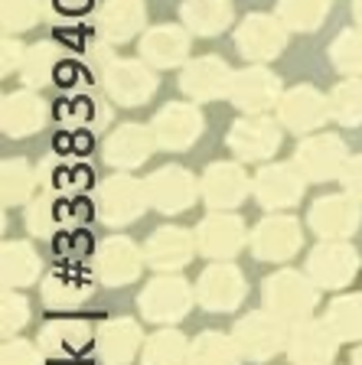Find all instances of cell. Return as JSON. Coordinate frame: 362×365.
<instances>
[{"label":"cell","instance_id":"6da1fadb","mask_svg":"<svg viewBox=\"0 0 362 365\" xmlns=\"http://www.w3.org/2000/svg\"><path fill=\"white\" fill-rule=\"evenodd\" d=\"M144 205H147V186L131 176L105 180L99 186V199H95V209L108 225H124V222L137 219Z\"/></svg>","mask_w":362,"mask_h":365},{"label":"cell","instance_id":"7a4b0ae2","mask_svg":"<svg viewBox=\"0 0 362 365\" xmlns=\"http://www.w3.org/2000/svg\"><path fill=\"white\" fill-rule=\"evenodd\" d=\"M264 300L278 319H303L317 304V294L301 274L281 271L264 281Z\"/></svg>","mask_w":362,"mask_h":365},{"label":"cell","instance_id":"3957f363","mask_svg":"<svg viewBox=\"0 0 362 365\" xmlns=\"http://www.w3.org/2000/svg\"><path fill=\"white\" fill-rule=\"evenodd\" d=\"M154 88H157V78H154V72L144 66V62H131V59L108 62L105 91L111 101H118V105H124V108H134L151 98Z\"/></svg>","mask_w":362,"mask_h":365},{"label":"cell","instance_id":"277c9868","mask_svg":"<svg viewBox=\"0 0 362 365\" xmlns=\"http://www.w3.org/2000/svg\"><path fill=\"white\" fill-rule=\"evenodd\" d=\"M326 118H330V101L310 85H297V88L284 91L278 101V121L297 134L323 128Z\"/></svg>","mask_w":362,"mask_h":365},{"label":"cell","instance_id":"5b68a950","mask_svg":"<svg viewBox=\"0 0 362 365\" xmlns=\"http://www.w3.org/2000/svg\"><path fill=\"white\" fill-rule=\"evenodd\" d=\"M147 202L157 209V212H183L196 202V180L186 173L183 167H164L154 176H147Z\"/></svg>","mask_w":362,"mask_h":365},{"label":"cell","instance_id":"8992f818","mask_svg":"<svg viewBox=\"0 0 362 365\" xmlns=\"http://www.w3.org/2000/svg\"><path fill=\"white\" fill-rule=\"evenodd\" d=\"M235 43H238L245 59H255V62L274 59V56H281V49H284V43H287L284 23L268 14H251V16H245V23L235 30Z\"/></svg>","mask_w":362,"mask_h":365},{"label":"cell","instance_id":"52a82bcc","mask_svg":"<svg viewBox=\"0 0 362 365\" xmlns=\"http://www.w3.org/2000/svg\"><path fill=\"white\" fill-rule=\"evenodd\" d=\"M294 163L303 170L307 180H330L346 167V147L336 134H313L297 147Z\"/></svg>","mask_w":362,"mask_h":365},{"label":"cell","instance_id":"ba28073f","mask_svg":"<svg viewBox=\"0 0 362 365\" xmlns=\"http://www.w3.org/2000/svg\"><path fill=\"white\" fill-rule=\"evenodd\" d=\"M303 186H307V176L303 170L291 167V163H274V167H264L255 176V196L261 199L268 209H287L303 196Z\"/></svg>","mask_w":362,"mask_h":365},{"label":"cell","instance_id":"9c48e42d","mask_svg":"<svg viewBox=\"0 0 362 365\" xmlns=\"http://www.w3.org/2000/svg\"><path fill=\"white\" fill-rule=\"evenodd\" d=\"M281 91V82L268 72V68H245V72H235L232 85H228V98L235 101V108L248 114H261L274 105Z\"/></svg>","mask_w":362,"mask_h":365},{"label":"cell","instance_id":"30bf717a","mask_svg":"<svg viewBox=\"0 0 362 365\" xmlns=\"http://www.w3.org/2000/svg\"><path fill=\"white\" fill-rule=\"evenodd\" d=\"M196 294L180 277H160L141 294V310L147 319H180L193 307Z\"/></svg>","mask_w":362,"mask_h":365},{"label":"cell","instance_id":"8fae6325","mask_svg":"<svg viewBox=\"0 0 362 365\" xmlns=\"http://www.w3.org/2000/svg\"><path fill=\"white\" fill-rule=\"evenodd\" d=\"M228 147L241 160H264L281 147V128L268 118H261V114H251V118H245L232 128Z\"/></svg>","mask_w":362,"mask_h":365},{"label":"cell","instance_id":"7c38bea8","mask_svg":"<svg viewBox=\"0 0 362 365\" xmlns=\"http://www.w3.org/2000/svg\"><path fill=\"white\" fill-rule=\"evenodd\" d=\"M232 68L226 66L216 56H203V59L189 62L180 76V88L186 91L189 98L196 101H209L219 98V95H228V85H232Z\"/></svg>","mask_w":362,"mask_h":365},{"label":"cell","instance_id":"4fadbf2b","mask_svg":"<svg viewBox=\"0 0 362 365\" xmlns=\"http://www.w3.org/2000/svg\"><path fill=\"white\" fill-rule=\"evenodd\" d=\"M154 137L157 144L170 147V150H183L203 134V114L193 105H166L164 111L154 118Z\"/></svg>","mask_w":362,"mask_h":365},{"label":"cell","instance_id":"5bb4252c","mask_svg":"<svg viewBox=\"0 0 362 365\" xmlns=\"http://www.w3.org/2000/svg\"><path fill=\"white\" fill-rule=\"evenodd\" d=\"M235 346H238L245 356L251 359H268L284 346V329H281V319L264 317V313H251L248 319H241L235 327Z\"/></svg>","mask_w":362,"mask_h":365},{"label":"cell","instance_id":"9a60e30c","mask_svg":"<svg viewBox=\"0 0 362 365\" xmlns=\"http://www.w3.org/2000/svg\"><path fill=\"white\" fill-rule=\"evenodd\" d=\"M356 271H359V255L340 242L320 245V248L310 255V274H313L323 287H346L356 277Z\"/></svg>","mask_w":362,"mask_h":365},{"label":"cell","instance_id":"2e32d148","mask_svg":"<svg viewBox=\"0 0 362 365\" xmlns=\"http://www.w3.org/2000/svg\"><path fill=\"white\" fill-rule=\"evenodd\" d=\"M154 128L144 124H121L111 137L105 140V160L111 167H137L151 157L154 150Z\"/></svg>","mask_w":362,"mask_h":365},{"label":"cell","instance_id":"e0dca14e","mask_svg":"<svg viewBox=\"0 0 362 365\" xmlns=\"http://www.w3.org/2000/svg\"><path fill=\"white\" fill-rule=\"evenodd\" d=\"M301 245V225L287 215H274V219H264L261 225L255 228V238H251V251L258 258H291Z\"/></svg>","mask_w":362,"mask_h":365},{"label":"cell","instance_id":"ac0fdd59","mask_svg":"<svg viewBox=\"0 0 362 365\" xmlns=\"http://www.w3.org/2000/svg\"><path fill=\"white\" fill-rule=\"evenodd\" d=\"M241 294H245V287H241L238 271L232 264H226V261L212 264L196 287V300L203 307H209V310H232L241 300Z\"/></svg>","mask_w":362,"mask_h":365},{"label":"cell","instance_id":"d6986e66","mask_svg":"<svg viewBox=\"0 0 362 365\" xmlns=\"http://www.w3.org/2000/svg\"><path fill=\"white\" fill-rule=\"evenodd\" d=\"M144 4L141 0H105L99 10V33L108 43H128L144 30Z\"/></svg>","mask_w":362,"mask_h":365},{"label":"cell","instance_id":"ffe728a7","mask_svg":"<svg viewBox=\"0 0 362 365\" xmlns=\"http://www.w3.org/2000/svg\"><path fill=\"white\" fill-rule=\"evenodd\" d=\"M91 346V329L82 319H56L39 336V352L49 359H76Z\"/></svg>","mask_w":362,"mask_h":365},{"label":"cell","instance_id":"44dd1931","mask_svg":"<svg viewBox=\"0 0 362 365\" xmlns=\"http://www.w3.org/2000/svg\"><path fill=\"white\" fill-rule=\"evenodd\" d=\"M245 245V228L235 215L226 212H216L199 225V235H196V248L209 258H228L235 251Z\"/></svg>","mask_w":362,"mask_h":365},{"label":"cell","instance_id":"7402d4cb","mask_svg":"<svg viewBox=\"0 0 362 365\" xmlns=\"http://www.w3.org/2000/svg\"><path fill=\"white\" fill-rule=\"evenodd\" d=\"M203 196L212 209H232L248 196V180L235 163H212L203 176Z\"/></svg>","mask_w":362,"mask_h":365},{"label":"cell","instance_id":"603a6c76","mask_svg":"<svg viewBox=\"0 0 362 365\" xmlns=\"http://www.w3.org/2000/svg\"><path fill=\"white\" fill-rule=\"evenodd\" d=\"M310 225L326 238H343L359 225V205L349 196H326L310 209Z\"/></svg>","mask_w":362,"mask_h":365},{"label":"cell","instance_id":"cb8c5ba5","mask_svg":"<svg viewBox=\"0 0 362 365\" xmlns=\"http://www.w3.org/2000/svg\"><path fill=\"white\" fill-rule=\"evenodd\" d=\"M189 53V36L180 26H154V30L144 33L141 39V59H147L151 66L170 68L176 62H183Z\"/></svg>","mask_w":362,"mask_h":365},{"label":"cell","instance_id":"d4e9b609","mask_svg":"<svg viewBox=\"0 0 362 365\" xmlns=\"http://www.w3.org/2000/svg\"><path fill=\"white\" fill-rule=\"evenodd\" d=\"M46 121V105L33 91H16L4 98V111H0V124L7 137H26L39 130Z\"/></svg>","mask_w":362,"mask_h":365},{"label":"cell","instance_id":"484cf974","mask_svg":"<svg viewBox=\"0 0 362 365\" xmlns=\"http://www.w3.org/2000/svg\"><path fill=\"white\" fill-rule=\"evenodd\" d=\"M336 339L330 323H303L291 339V359L297 365H326L336 352Z\"/></svg>","mask_w":362,"mask_h":365},{"label":"cell","instance_id":"4316f807","mask_svg":"<svg viewBox=\"0 0 362 365\" xmlns=\"http://www.w3.org/2000/svg\"><path fill=\"white\" fill-rule=\"evenodd\" d=\"M141 267V255L131 242L124 238H111L99 248L95 255V271H99L101 281H111V284H121V281H131Z\"/></svg>","mask_w":362,"mask_h":365},{"label":"cell","instance_id":"83f0119b","mask_svg":"<svg viewBox=\"0 0 362 365\" xmlns=\"http://www.w3.org/2000/svg\"><path fill=\"white\" fill-rule=\"evenodd\" d=\"M180 16L196 36H216L232 23V0H183Z\"/></svg>","mask_w":362,"mask_h":365},{"label":"cell","instance_id":"f1b7e54d","mask_svg":"<svg viewBox=\"0 0 362 365\" xmlns=\"http://www.w3.org/2000/svg\"><path fill=\"white\" fill-rule=\"evenodd\" d=\"M196 251V238H189L183 228H160L147 242V261L154 267H180Z\"/></svg>","mask_w":362,"mask_h":365},{"label":"cell","instance_id":"f546056e","mask_svg":"<svg viewBox=\"0 0 362 365\" xmlns=\"http://www.w3.org/2000/svg\"><path fill=\"white\" fill-rule=\"evenodd\" d=\"M137 342H141V336H137V327L131 319H108L105 327L99 329L95 346H99V356L105 362L121 365L137 352Z\"/></svg>","mask_w":362,"mask_h":365},{"label":"cell","instance_id":"4dcf8cb0","mask_svg":"<svg viewBox=\"0 0 362 365\" xmlns=\"http://www.w3.org/2000/svg\"><path fill=\"white\" fill-rule=\"evenodd\" d=\"M62 62H66L62 49L53 39H46V43H36L33 49H26V56H23V62H20V76L30 88H43L46 82L56 78V68H59Z\"/></svg>","mask_w":362,"mask_h":365},{"label":"cell","instance_id":"1f68e13d","mask_svg":"<svg viewBox=\"0 0 362 365\" xmlns=\"http://www.w3.org/2000/svg\"><path fill=\"white\" fill-rule=\"evenodd\" d=\"M326 14H330V0H281L278 4V20L287 30H301V33L320 30Z\"/></svg>","mask_w":362,"mask_h":365},{"label":"cell","instance_id":"d6a6232c","mask_svg":"<svg viewBox=\"0 0 362 365\" xmlns=\"http://www.w3.org/2000/svg\"><path fill=\"white\" fill-rule=\"evenodd\" d=\"M330 114L340 124H362V78H346L333 88Z\"/></svg>","mask_w":362,"mask_h":365},{"label":"cell","instance_id":"836d02e7","mask_svg":"<svg viewBox=\"0 0 362 365\" xmlns=\"http://www.w3.org/2000/svg\"><path fill=\"white\" fill-rule=\"evenodd\" d=\"M235 356H238V346L219 333H203L196 339V346L189 349L193 365H235Z\"/></svg>","mask_w":362,"mask_h":365},{"label":"cell","instance_id":"e575fe53","mask_svg":"<svg viewBox=\"0 0 362 365\" xmlns=\"http://www.w3.org/2000/svg\"><path fill=\"white\" fill-rule=\"evenodd\" d=\"M330 327L340 339H362V294L340 297L330 307Z\"/></svg>","mask_w":362,"mask_h":365},{"label":"cell","instance_id":"d590c367","mask_svg":"<svg viewBox=\"0 0 362 365\" xmlns=\"http://www.w3.org/2000/svg\"><path fill=\"white\" fill-rule=\"evenodd\" d=\"M330 59H333V66L340 68V72H346V76H353V78L362 76V26L336 36V43H333V49H330Z\"/></svg>","mask_w":362,"mask_h":365},{"label":"cell","instance_id":"8d00e7d4","mask_svg":"<svg viewBox=\"0 0 362 365\" xmlns=\"http://www.w3.org/2000/svg\"><path fill=\"white\" fill-rule=\"evenodd\" d=\"M39 274V261L26 245H7L4 248V281L7 284H26Z\"/></svg>","mask_w":362,"mask_h":365},{"label":"cell","instance_id":"74e56055","mask_svg":"<svg viewBox=\"0 0 362 365\" xmlns=\"http://www.w3.org/2000/svg\"><path fill=\"white\" fill-rule=\"evenodd\" d=\"M186 342L180 333H157L144 346V362L147 365H180L186 359Z\"/></svg>","mask_w":362,"mask_h":365},{"label":"cell","instance_id":"f35d334b","mask_svg":"<svg viewBox=\"0 0 362 365\" xmlns=\"http://www.w3.org/2000/svg\"><path fill=\"white\" fill-rule=\"evenodd\" d=\"M39 14H43L39 0H0V20H4L7 33L30 30L33 23L39 20Z\"/></svg>","mask_w":362,"mask_h":365},{"label":"cell","instance_id":"ab89813d","mask_svg":"<svg viewBox=\"0 0 362 365\" xmlns=\"http://www.w3.org/2000/svg\"><path fill=\"white\" fill-rule=\"evenodd\" d=\"M33 186H36V176L23 160H7L4 163V199L7 202H23L33 192Z\"/></svg>","mask_w":362,"mask_h":365},{"label":"cell","instance_id":"60d3db41","mask_svg":"<svg viewBox=\"0 0 362 365\" xmlns=\"http://www.w3.org/2000/svg\"><path fill=\"white\" fill-rule=\"evenodd\" d=\"M95 111H99V101L72 98V101H62L56 114H59V121L72 124L76 130H85V128H95Z\"/></svg>","mask_w":362,"mask_h":365},{"label":"cell","instance_id":"b9f144b4","mask_svg":"<svg viewBox=\"0 0 362 365\" xmlns=\"http://www.w3.org/2000/svg\"><path fill=\"white\" fill-rule=\"evenodd\" d=\"M85 76H89V72H85L82 66H76V62H69V59H66L59 68H56V78H53V82L72 91V88H79V85H82V78H85Z\"/></svg>","mask_w":362,"mask_h":365},{"label":"cell","instance_id":"7bdbcfd3","mask_svg":"<svg viewBox=\"0 0 362 365\" xmlns=\"http://www.w3.org/2000/svg\"><path fill=\"white\" fill-rule=\"evenodd\" d=\"M340 180H343V186H346L353 196L362 199V153H359V157H353V160H346V167H343Z\"/></svg>","mask_w":362,"mask_h":365},{"label":"cell","instance_id":"ee69618b","mask_svg":"<svg viewBox=\"0 0 362 365\" xmlns=\"http://www.w3.org/2000/svg\"><path fill=\"white\" fill-rule=\"evenodd\" d=\"M4 365H39V356L23 342H10L4 346Z\"/></svg>","mask_w":362,"mask_h":365},{"label":"cell","instance_id":"f6af8a7d","mask_svg":"<svg viewBox=\"0 0 362 365\" xmlns=\"http://www.w3.org/2000/svg\"><path fill=\"white\" fill-rule=\"evenodd\" d=\"M91 4L95 0H53V10L59 16H85V14H91Z\"/></svg>","mask_w":362,"mask_h":365},{"label":"cell","instance_id":"bcb514c9","mask_svg":"<svg viewBox=\"0 0 362 365\" xmlns=\"http://www.w3.org/2000/svg\"><path fill=\"white\" fill-rule=\"evenodd\" d=\"M23 56H26V49H23L20 43H10V39H4V72H10L14 66H20Z\"/></svg>","mask_w":362,"mask_h":365},{"label":"cell","instance_id":"7dc6e473","mask_svg":"<svg viewBox=\"0 0 362 365\" xmlns=\"http://www.w3.org/2000/svg\"><path fill=\"white\" fill-rule=\"evenodd\" d=\"M353 365H362V342L356 346V352H353Z\"/></svg>","mask_w":362,"mask_h":365},{"label":"cell","instance_id":"c3c4849f","mask_svg":"<svg viewBox=\"0 0 362 365\" xmlns=\"http://www.w3.org/2000/svg\"><path fill=\"white\" fill-rule=\"evenodd\" d=\"M353 14H356V20L362 23V0H356V4H353Z\"/></svg>","mask_w":362,"mask_h":365}]
</instances>
